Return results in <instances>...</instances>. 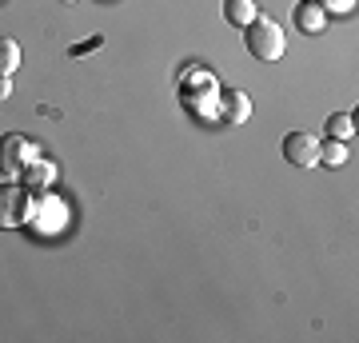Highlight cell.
Instances as JSON below:
<instances>
[{
    "instance_id": "obj_1",
    "label": "cell",
    "mask_w": 359,
    "mask_h": 343,
    "mask_svg": "<svg viewBox=\"0 0 359 343\" xmlns=\"http://www.w3.org/2000/svg\"><path fill=\"white\" fill-rule=\"evenodd\" d=\"M244 48L256 56V60H264V64H276L283 56V48H287V40H283V28H280V20H271V16H264L259 13L252 25L244 28Z\"/></svg>"
},
{
    "instance_id": "obj_2",
    "label": "cell",
    "mask_w": 359,
    "mask_h": 343,
    "mask_svg": "<svg viewBox=\"0 0 359 343\" xmlns=\"http://www.w3.org/2000/svg\"><path fill=\"white\" fill-rule=\"evenodd\" d=\"M36 212V191H28L16 180L0 184V228H25Z\"/></svg>"
},
{
    "instance_id": "obj_3",
    "label": "cell",
    "mask_w": 359,
    "mask_h": 343,
    "mask_svg": "<svg viewBox=\"0 0 359 343\" xmlns=\"http://www.w3.org/2000/svg\"><path fill=\"white\" fill-rule=\"evenodd\" d=\"M36 156H40L36 144L28 140V136H20V132H4V136H0V176L4 180H20V172H25Z\"/></svg>"
},
{
    "instance_id": "obj_4",
    "label": "cell",
    "mask_w": 359,
    "mask_h": 343,
    "mask_svg": "<svg viewBox=\"0 0 359 343\" xmlns=\"http://www.w3.org/2000/svg\"><path fill=\"white\" fill-rule=\"evenodd\" d=\"M280 152L295 168H316L320 164V136L308 132V128H295V132H287L280 140Z\"/></svg>"
},
{
    "instance_id": "obj_5",
    "label": "cell",
    "mask_w": 359,
    "mask_h": 343,
    "mask_svg": "<svg viewBox=\"0 0 359 343\" xmlns=\"http://www.w3.org/2000/svg\"><path fill=\"white\" fill-rule=\"evenodd\" d=\"M216 120L224 128H240L252 120V96L244 88H219L216 96Z\"/></svg>"
},
{
    "instance_id": "obj_6",
    "label": "cell",
    "mask_w": 359,
    "mask_h": 343,
    "mask_svg": "<svg viewBox=\"0 0 359 343\" xmlns=\"http://www.w3.org/2000/svg\"><path fill=\"white\" fill-rule=\"evenodd\" d=\"M292 25H295V32L316 36V32L327 28V13H323L320 0H299V4H295V13H292Z\"/></svg>"
},
{
    "instance_id": "obj_7",
    "label": "cell",
    "mask_w": 359,
    "mask_h": 343,
    "mask_svg": "<svg viewBox=\"0 0 359 343\" xmlns=\"http://www.w3.org/2000/svg\"><path fill=\"white\" fill-rule=\"evenodd\" d=\"M52 180H56V168H52L48 160H40V156L20 172V184H25L28 191H36V196H44V191L52 188Z\"/></svg>"
},
{
    "instance_id": "obj_8",
    "label": "cell",
    "mask_w": 359,
    "mask_h": 343,
    "mask_svg": "<svg viewBox=\"0 0 359 343\" xmlns=\"http://www.w3.org/2000/svg\"><path fill=\"white\" fill-rule=\"evenodd\" d=\"M256 16H259L256 0H224V20H228L231 28H248Z\"/></svg>"
},
{
    "instance_id": "obj_9",
    "label": "cell",
    "mask_w": 359,
    "mask_h": 343,
    "mask_svg": "<svg viewBox=\"0 0 359 343\" xmlns=\"http://www.w3.org/2000/svg\"><path fill=\"white\" fill-rule=\"evenodd\" d=\"M355 136V116L351 112H335V116H327V140H351Z\"/></svg>"
},
{
    "instance_id": "obj_10",
    "label": "cell",
    "mask_w": 359,
    "mask_h": 343,
    "mask_svg": "<svg viewBox=\"0 0 359 343\" xmlns=\"http://www.w3.org/2000/svg\"><path fill=\"white\" fill-rule=\"evenodd\" d=\"M320 164L323 168H344L347 164V144L344 140H320Z\"/></svg>"
},
{
    "instance_id": "obj_11",
    "label": "cell",
    "mask_w": 359,
    "mask_h": 343,
    "mask_svg": "<svg viewBox=\"0 0 359 343\" xmlns=\"http://www.w3.org/2000/svg\"><path fill=\"white\" fill-rule=\"evenodd\" d=\"M16 64H20V44L8 36H0V76H13Z\"/></svg>"
},
{
    "instance_id": "obj_12",
    "label": "cell",
    "mask_w": 359,
    "mask_h": 343,
    "mask_svg": "<svg viewBox=\"0 0 359 343\" xmlns=\"http://www.w3.org/2000/svg\"><path fill=\"white\" fill-rule=\"evenodd\" d=\"M323 13H335V16H347L351 8H355V0H320Z\"/></svg>"
},
{
    "instance_id": "obj_13",
    "label": "cell",
    "mask_w": 359,
    "mask_h": 343,
    "mask_svg": "<svg viewBox=\"0 0 359 343\" xmlns=\"http://www.w3.org/2000/svg\"><path fill=\"white\" fill-rule=\"evenodd\" d=\"M88 48H100V36H92V40H84V44H76V48H72V56H80V52H88Z\"/></svg>"
},
{
    "instance_id": "obj_14",
    "label": "cell",
    "mask_w": 359,
    "mask_h": 343,
    "mask_svg": "<svg viewBox=\"0 0 359 343\" xmlns=\"http://www.w3.org/2000/svg\"><path fill=\"white\" fill-rule=\"evenodd\" d=\"M4 96H13V76H0V100Z\"/></svg>"
},
{
    "instance_id": "obj_15",
    "label": "cell",
    "mask_w": 359,
    "mask_h": 343,
    "mask_svg": "<svg viewBox=\"0 0 359 343\" xmlns=\"http://www.w3.org/2000/svg\"><path fill=\"white\" fill-rule=\"evenodd\" d=\"M60 4H76V0H60Z\"/></svg>"
}]
</instances>
